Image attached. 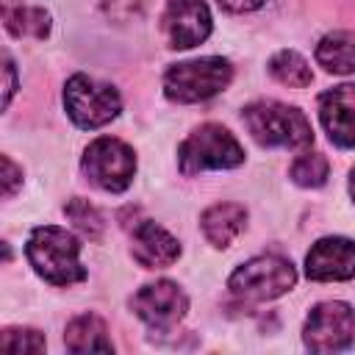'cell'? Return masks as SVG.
Returning <instances> with one entry per match:
<instances>
[{"label":"cell","mask_w":355,"mask_h":355,"mask_svg":"<svg viewBox=\"0 0 355 355\" xmlns=\"http://www.w3.org/2000/svg\"><path fill=\"white\" fill-rule=\"evenodd\" d=\"M25 255L33 272L53 286H72L86 277V269L80 263V241L64 227H33L25 244Z\"/></svg>","instance_id":"obj_1"},{"label":"cell","mask_w":355,"mask_h":355,"mask_svg":"<svg viewBox=\"0 0 355 355\" xmlns=\"http://www.w3.org/2000/svg\"><path fill=\"white\" fill-rule=\"evenodd\" d=\"M241 122L247 133L261 144V147H308L313 141V128L308 116L297 105H286L277 100H258L250 103L241 111Z\"/></svg>","instance_id":"obj_2"},{"label":"cell","mask_w":355,"mask_h":355,"mask_svg":"<svg viewBox=\"0 0 355 355\" xmlns=\"http://www.w3.org/2000/svg\"><path fill=\"white\" fill-rule=\"evenodd\" d=\"M230 80H233L230 61L219 55H205V58L172 64L164 75V94L172 103H202L225 92Z\"/></svg>","instance_id":"obj_3"},{"label":"cell","mask_w":355,"mask_h":355,"mask_svg":"<svg viewBox=\"0 0 355 355\" xmlns=\"http://www.w3.org/2000/svg\"><path fill=\"white\" fill-rule=\"evenodd\" d=\"M241 161H244V147L227 128L216 122L200 125L178 147V164L183 175H197L205 169H233Z\"/></svg>","instance_id":"obj_4"},{"label":"cell","mask_w":355,"mask_h":355,"mask_svg":"<svg viewBox=\"0 0 355 355\" xmlns=\"http://www.w3.org/2000/svg\"><path fill=\"white\" fill-rule=\"evenodd\" d=\"M64 108L78 128L97 130L116 119L122 111V97L111 83L94 80L89 75H72L64 83Z\"/></svg>","instance_id":"obj_5"},{"label":"cell","mask_w":355,"mask_h":355,"mask_svg":"<svg viewBox=\"0 0 355 355\" xmlns=\"http://www.w3.org/2000/svg\"><path fill=\"white\" fill-rule=\"evenodd\" d=\"M294 283H297V269L288 258H280V255H255L244 261L227 280L236 297H244L252 302L275 300L291 291Z\"/></svg>","instance_id":"obj_6"},{"label":"cell","mask_w":355,"mask_h":355,"mask_svg":"<svg viewBox=\"0 0 355 355\" xmlns=\"http://www.w3.org/2000/svg\"><path fill=\"white\" fill-rule=\"evenodd\" d=\"M80 169H83L86 180L92 186H97L100 191L119 194V191H125L133 183V175H136V153H133V147H128L119 139L100 136V139H94L83 150Z\"/></svg>","instance_id":"obj_7"},{"label":"cell","mask_w":355,"mask_h":355,"mask_svg":"<svg viewBox=\"0 0 355 355\" xmlns=\"http://www.w3.org/2000/svg\"><path fill=\"white\" fill-rule=\"evenodd\" d=\"M302 341L311 352H341L355 341V311L347 302H319L302 327Z\"/></svg>","instance_id":"obj_8"},{"label":"cell","mask_w":355,"mask_h":355,"mask_svg":"<svg viewBox=\"0 0 355 355\" xmlns=\"http://www.w3.org/2000/svg\"><path fill=\"white\" fill-rule=\"evenodd\" d=\"M130 308L133 313L153 330L164 333L172 330L189 311V297L183 294V288L172 280H155L141 286L133 297H130Z\"/></svg>","instance_id":"obj_9"},{"label":"cell","mask_w":355,"mask_h":355,"mask_svg":"<svg viewBox=\"0 0 355 355\" xmlns=\"http://www.w3.org/2000/svg\"><path fill=\"white\" fill-rule=\"evenodd\" d=\"M161 31L169 47L189 50L208 39L211 33V11L205 0H166Z\"/></svg>","instance_id":"obj_10"},{"label":"cell","mask_w":355,"mask_h":355,"mask_svg":"<svg viewBox=\"0 0 355 355\" xmlns=\"http://www.w3.org/2000/svg\"><path fill=\"white\" fill-rule=\"evenodd\" d=\"M305 275L316 283L355 277V244L344 236L319 239L305 255Z\"/></svg>","instance_id":"obj_11"},{"label":"cell","mask_w":355,"mask_h":355,"mask_svg":"<svg viewBox=\"0 0 355 355\" xmlns=\"http://www.w3.org/2000/svg\"><path fill=\"white\" fill-rule=\"evenodd\" d=\"M319 119L336 147H355V83L327 89L319 97Z\"/></svg>","instance_id":"obj_12"},{"label":"cell","mask_w":355,"mask_h":355,"mask_svg":"<svg viewBox=\"0 0 355 355\" xmlns=\"http://www.w3.org/2000/svg\"><path fill=\"white\" fill-rule=\"evenodd\" d=\"M130 255L144 269H164V266H172L180 258V241L172 233H166L161 225L144 219L133 227Z\"/></svg>","instance_id":"obj_13"},{"label":"cell","mask_w":355,"mask_h":355,"mask_svg":"<svg viewBox=\"0 0 355 355\" xmlns=\"http://www.w3.org/2000/svg\"><path fill=\"white\" fill-rule=\"evenodd\" d=\"M244 225H247V211H244V205H239V202H216V205H211V208L200 216L202 236H205L208 244L216 247V250L230 247L233 239L244 230Z\"/></svg>","instance_id":"obj_14"},{"label":"cell","mask_w":355,"mask_h":355,"mask_svg":"<svg viewBox=\"0 0 355 355\" xmlns=\"http://www.w3.org/2000/svg\"><path fill=\"white\" fill-rule=\"evenodd\" d=\"M64 344L69 352H114L108 327L97 313H80L67 324Z\"/></svg>","instance_id":"obj_15"},{"label":"cell","mask_w":355,"mask_h":355,"mask_svg":"<svg viewBox=\"0 0 355 355\" xmlns=\"http://www.w3.org/2000/svg\"><path fill=\"white\" fill-rule=\"evenodd\" d=\"M316 64L333 75L355 72V31H333L316 44Z\"/></svg>","instance_id":"obj_16"},{"label":"cell","mask_w":355,"mask_h":355,"mask_svg":"<svg viewBox=\"0 0 355 355\" xmlns=\"http://www.w3.org/2000/svg\"><path fill=\"white\" fill-rule=\"evenodd\" d=\"M3 22L6 31L17 39H44L50 33V14L39 6L25 3H3Z\"/></svg>","instance_id":"obj_17"},{"label":"cell","mask_w":355,"mask_h":355,"mask_svg":"<svg viewBox=\"0 0 355 355\" xmlns=\"http://www.w3.org/2000/svg\"><path fill=\"white\" fill-rule=\"evenodd\" d=\"M269 75L277 83L288 86V89H305L313 80V72H311L308 61L297 50H280V53H275L269 58Z\"/></svg>","instance_id":"obj_18"},{"label":"cell","mask_w":355,"mask_h":355,"mask_svg":"<svg viewBox=\"0 0 355 355\" xmlns=\"http://www.w3.org/2000/svg\"><path fill=\"white\" fill-rule=\"evenodd\" d=\"M288 175L302 189H319V186H324V180L330 175V164L322 153H302L294 158Z\"/></svg>","instance_id":"obj_19"},{"label":"cell","mask_w":355,"mask_h":355,"mask_svg":"<svg viewBox=\"0 0 355 355\" xmlns=\"http://www.w3.org/2000/svg\"><path fill=\"white\" fill-rule=\"evenodd\" d=\"M64 214L75 222V227L89 236V239H100L103 236V216L94 205H89L83 197H72L67 205H64Z\"/></svg>","instance_id":"obj_20"},{"label":"cell","mask_w":355,"mask_h":355,"mask_svg":"<svg viewBox=\"0 0 355 355\" xmlns=\"http://www.w3.org/2000/svg\"><path fill=\"white\" fill-rule=\"evenodd\" d=\"M44 336L33 327H6L0 333V349L19 355V352H44Z\"/></svg>","instance_id":"obj_21"},{"label":"cell","mask_w":355,"mask_h":355,"mask_svg":"<svg viewBox=\"0 0 355 355\" xmlns=\"http://www.w3.org/2000/svg\"><path fill=\"white\" fill-rule=\"evenodd\" d=\"M144 3L147 0H100L103 6V14L114 22H130V19H139L141 11H144Z\"/></svg>","instance_id":"obj_22"},{"label":"cell","mask_w":355,"mask_h":355,"mask_svg":"<svg viewBox=\"0 0 355 355\" xmlns=\"http://www.w3.org/2000/svg\"><path fill=\"white\" fill-rule=\"evenodd\" d=\"M3 197H14V191L22 186V169L8 158L3 155Z\"/></svg>","instance_id":"obj_23"},{"label":"cell","mask_w":355,"mask_h":355,"mask_svg":"<svg viewBox=\"0 0 355 355\" xmlns=\"http://www.w3.org/2000/svg\"><path fill=\"white\" fill-rule=\"evenodd\" d=\"M3 75H6V89H3V105L8 108L11 97H14V89H17V69H14V61L8 55H3Z\"/></svg>","instance_id":"obj_24"},{"label":"cell","mask_w":355,"mask_h":355,"mask_svg":"<svg viewBox=\"0 0 355 355\" xmlns=\"http://www.w3.org/2000/svg\"><path fill=\"white\" fill-rule=\"evenodd\" d=\"M222 8H227V11H233V14H244V11H255V8H261L266 0H216Z\"/></svg>","instance_id":"obj_25"},{"label":"cell","mask_w":355,"mask_h":355,"mask_svg":"<svg viewBox=\"0 0 355 355\" xmlns=\"http://www.w3.org/2000/svg\"><path fill=\"white\" fill-rule=\"evenodd\" d=\"M349 197L355 200V166L349 169Z\"/></svg>","instance_id":"obj_26"}]
</instances>
